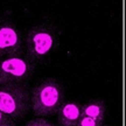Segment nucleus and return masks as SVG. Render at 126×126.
<instances>
[{
  "instance_id": "obj_1",
  "label": "nucleus",
  "mask_w": 126,
  "mask_h": 126,
  "mask_svg": "<svg viewBox=\"0 0 126 126\" xmlns=\"http://www.w3.org/2000/svg\"><path fill=\"white\" fill-rule=\"evenodd\" d=\"M64 103V90L54 78H46L33 89L31 104L37 117L54 114Z\"/></svg>"
},
{
  "instance_id": "obj_2",
  "label": "nucleus",
  "mask_w": 126,
  "mask_h": 126,
  "mask_svg": "<svg viewBox=\"0 0 126 126\" xmlns=\"http://www.w3.org/2000/svg\"><path fill=\"white\" fill-rule=\"evenodd\" d=\"M60 43L59 33L50 23H42L29 29L26 37L27 56L34 63L41 62L54 51Z\"/></svg>"
},
{
  "instance_id": "obj_3",
  "label": "nucleus",
  "mask_w": 126,
  "mask_h": 126,
  "mask_svg": "<svg viewBox=\"0 0 126 126\" xmlns=\"http://www.w3.org/2000/svg\"><path fill=\"white\" fill-rule=\"evenodd\" d=\"M29 96L20 84L0 85V111L13 119L22 118L28 111Z\"/></svg>"
},
{
  "instance_id": "obj_4",
  "label": "nucleus",
  "mask_w": 126,
  "mask_h": 126,
  "mask_svg": "<svg viewBox=\"0 0 126 126\" xmlns=\"http://www.w3.org/2000/svg\"><path fill=\"white\" fill-rule=\"evenodd\" d=\"M35 69V63L27 55H15L0 59V85L20 84L27 81Z\"/></svg>"
},
{
  "instance_id": "obj_5",
  "label": "nucleus",
  "mask_w": 126,
  "mask_h": 126,
  "mask_svg": "<svg viewBox=\"0 0 126 126\" xmlns=\"http://www.w3.org/2000/svg\"><path fill=\"white\" fill-rule=\"evenodd\" d=\"M22 35L16 25L7 19L0 20V57L20 55Z\"/></svg>"
},
{
  "instance_id": "obj_6",
  "label": "nucleus",
  "mask_w": 126,
  "mask_h": 126,
  "mask_svg": "<svg viewBox=\"0 0 126 126\" xmlns=\"http://www.w3.org/2000/svg\"><path fill=\"white\" fill-rule=\"evenodd\" d=\"M57 116L59 126H77L82 117V105L78 102H64Z\"/></svg>"
},
{
  "instance_id": "obj_7",
  "label": "nucleus",
  "mask_w": 126,
  "mask_h": 126,
  "mask_svg": "<svg viewBox=\"0 0 126 126\" xmlns=\"http://www.w3.org/2000/svg\"><path fill=\"white\" fill-rule=\"evenodd\" d=\"M106 113V106L102 99H91L86 102L84 105H82V116L96 118L98 120L104 122Z\"/></svg>"
},
{
  "instance_id": "obj_8",
  "label": "nucleus",
  "mask_w": 126,
  "mask_h": 126,
  "mask_svg": "<svg viewBox=\"0 0 126 126\" xmlns=\"http://www.w3.org/2000/svg\"><path fill=\"white\" fill-rule=\"evenodd\" d=\"M77 126H103V122L98 120L96 118L92 117H86V116H82Z\"/></svg>"
},
{
  "instance_id": "obj_9",
  "label": "nucleus",
  "mask_w": 126,
  "mask_h": 126,
  "mask_svg": "<svg viewBox=\"0 0 126 126\" xmlns=\"http://www.w3.org/2000/svg\"><path fill=\"white\" fill-rule=\"evenodd\" d=\"M25 126H55L54 124L49 120H47L45 118H35V119H31V120H28Z\"/></svg>"
},
{
  "instance_id": "obj_10",
  "label": "nucleus",
  "mask_w": 126,
  "mask_h": 126,
  "mask_svg": "<svg viewBox=\"0 0 126 126\" xmlns=\"http://www.w3.org/2000/svg\"><path fill=\"white\" fill-rule=\"evenodd\" d=\"M0 126H15V122L0 111Z\"/></svg>"
},
{
  "instance_id": "obj_11",
  "label": "nucleus",
  "mask_w": 126,
  "mask_h": 126,
  "mask_svg": "<svg viewBox=\"0 0 126 126\" xmlns=\"http://www.w3.org/2000/svg\"><path fill=\"white\" fill-rule=\"evenodd\" d=\"M104 126H113V125H104Z\"/></svg>"
}]
</instances>
